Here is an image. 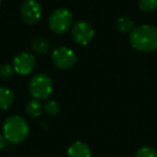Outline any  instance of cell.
<instances>
[{"instance_id":"8","label":"cell","mask_w":157,"mask_h":157,"mask_svg":"<svg viewBox=\"0 0 157 157\" xmlns=\"http://www.w3.org/2000/svg\"><path fill=\"white\" fill-rule=\"evenodd\" d=\"M36 57L31 53L23 52L16 55L13 59V68L16 73L21 75H28L36 68Z\"/></svg>"},{"instance_id":"17","label":"cell","mask_w":157,"mask_h":157,"mask_svg":"<svg viewBox=\"0 0 157 157\" xmlns=\"http://www.w3.org/2000/svg\"><path fill=\"white\" fill-rule=\"evenodd\" d=\"M44 111L48 115H56L59 112V105L55 100H50L44 105Z\"/></svg>"},{"instance_id":"12","label":"cell","mask_w":157,"mask_h":157,"mask_svg":"<svg viewBox=\"0 0 157 157\" xmlns=\"http://www.w3.org/2000/svg\"><path fill=\"white\" fill-rule=\"evenodd\" d=\"M133 20L129 16H121L116 21V29L122 33H130L133 30Z\"/></svg>"},{"instance_id":"10","label":"cell","mask_w":157,"mask_h":157,"mask_svg":"<svg viewBox=\"0 0 157 157\" xmlns=\"http://www.w3.org/2000/svg\"><path fill=\"white\" fill-rule=\"evenodd\" d=\"M15 100V95L10 88L0 87V110H8Z\"/></svg>"},{"instance_id":"9","label":"cell","mask_w":157,"mask_h":157,"mask_svg":"<svg viewBox=\"0 0 157 157\" xmlns=\"http://www.w3.org/2000/svg\"><path fill=\"white\" fill-rule=\"evenodd\" d=\"M68 157H92V152L86 143L76 141L68 148Z\"/></svg>"},{"instance_id":"15","label":"cell","mask_w":157,"mask_h":157,"mask_svg":"<svg viewBox=\"0 0 157 157\" xmlns=\"http://www.w3.org/2000/svg\"><path fill=\"white\" fill-rule=\"evenodd\" d=\"M14 73V68L13 66L9 65V63H2L0 65V78L3 80H8L10 78Z\"/></svg>"},{"instance_id":"19","label":"cell","mask_w":157,"mask_h":157,"mask_svg":"<svg viewBox=\"0 0 157 157\" xmlns=\"http://www.w3.org/2000/svg\"><path fill=\"white\" fill-rule=\"evenodd\" d=\"M1 2H2V0H0V6H1Z\"/></svg>"},{"instance_id":"2","label":"cell","mask_w":157,"mask_h":157,"mask_svg":"<svg viewBox=\"0 0 157 157\" xmlns=\"http://www.w3.org/2000/svg\"><path fill=\"white\" fill-rule=\"evenodd\" d=\"M3 137L11 143H21L27 138L29 127L27 122L20 115H11L6 118L2 126Z\"/></svg>"},{"instance_id":"16","label":"cell","mask_w":157,"mask_h":157,"mask_svg":"<svg viewBox=\"0 0 157 157\" xmlns=\"http://www.w3.org/2000/svg\"><path fill=\"white\" fill-rule=\"evenodd\" d=\"M136 157H157V151L150 146H143L138 150Z\"/></svg>"},{"instance_id":"5","label":"cell","mask_w":157,"mask_h":157,"mask_svg":"<svg viewBox=\"0 0 157 157\" xmlns=\"http://www.w3.org/2000/svg\"><path fill=\"white\" fill-rule=\"evenodd\" d=\"M52 63L55 67L61 70L71 69L78 61V56L72 48L67 46H59L52 52Z\"/></svg>"},{"instance_id":"13","label":"cell","mask_w":157,"mask_h":157,"mask_svg":"<svg viewBox=\"0 0 157 157\" xmlns=\"http://www.w3.org/2000/svg\"><path fill=\"white\" fill-rule=\"evenodd\" d=\"M26 113L30 117H39L42 114V105L39 100L33 99L26 105Z\"/></svg>"},{"instance_id":"4","label":"cell","mask_w":157,"mask_h":157,"mask_svg":"<svg viewBox=\"0 0 157 157\" xmlns=\"http://www.w3.org/2000/svg\"><path fill=\"white\" fill-rule=\"evenodd\" d=\"M73 22V15L71 11L66 8H59L56 9L48 17V26L50 29L55 33H66Z\"/></svg>"},{"instance_id":"11","label":"cell","mask_w":157,"mask_h":157,"mask_svg":"<svg viewBox=\"0 0 157 157\" xmlns=\"http://www.w3.org/2000/svg\"><path fill=\"white\" fill-rule=\"evenodd\" d=\"M31 48L38 54H46L50 51V42L43 37H37L31 42Z\"/></svg>"},{"instance_id":"6","label":"cell","mask_w":157,"mask_h":157,"mask_svg":"<svg viewBox=\"0 0 157 157\" xmlns=\"http://www.w3.org/2000/svg\"><path fill=\"white\" fill-rule=\"evenodd\" d=\"M21 17L27 25L39 22L42 16V6L38 0H25L21 6Z\"/></svg>"},{"instance_id":"1","label":"cell","mask_w":157,"mask_h":157,"mask_svg":"<svg viewBox=\"0 0 157 157\" xmlns=\"http://www.w3.org/2000/svg\"><path fill=\"white\" fill-rule=\"evenodd\" d=\"M129 41L139 52H154L157 50V28L147 24L136 27L129 35Z\"/></svg>"},{"instance_id":"18","label":"cell","mask_w":157,"mask_h":157,"mask_svg":"<svg viewBox=\"0 0 157 157\" xmlns=\"http://www.w3.org/2000/svg\"><path fill=\"white\" fill-rule=\"evenodd\" d=\"M6 146V138L2 135H0V150H2Z\"/></svg>"},{"instance_id":"3","label":"cell","mask_w":157,"mask_h":157,"mask_svg":"<svg viewBox=\"0 0 157 157\" xmlns=\"http://www.w3.org/2000/svg\"><path fill=\"white\" fill-rule=\"evenodd\" d=\"M29 93L33 99L45 100L53 93V82L48 75L40 73L35 75L29 83Z\"/></svg>"},{"instance_id":"14","label":"cell","mask_w":157,"mask_h":157,"mask_svg":"<svg viewBox=\"0 0 157 157\" xmlns=\"http://www.w3.org/2000/svg\"><path fill=\"white\" fill-rule=\"evenodd\" d=\"M139 8L146 13L153 12L157 9V0H139Z\"/></svg>"},{"instance_id":"7","label":"cell","mask_w":157,"mask_h":157,"mask_svg":"<svg viewBox=\"0 0 157 157\" xmlns=\"http://www.w3.org/2000/svg\"><path fill=\"white\" fill-rule=\"evenodd\" d=\"M71 36L73 41L80 45H86L93 40L95 36V30L93 26L86 21H80L75 23L72 27Z\"/></svg>"}]
</instances>
